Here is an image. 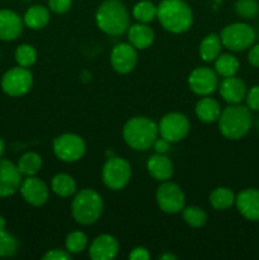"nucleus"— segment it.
<instances>
[{
	"mask_svg": "<svg viewBox=\"0 0 259 260\" xmlns=\"http://www.w3.org/2000/svg\"><path fill=\"white\" fill-rule=\"evenodd\" d=\"M156 18L168 32L184 33L193 24V12L183 0H163L157 5Z\"/></svg>",
	"mask_w": 259,
	"mask_h": 260,
	"instance_id": "obj_1",
	"label": "nucleus"
},
{
	"mask_svg": "<svg viewBox=\"0 0 259 260\" xmlns=\"http://www.w3.org/2000/svg\"><path fill=\"white\" fill-rule=\"evenodd\" d=\"M95 22L99 29L107 35L121 36L128 29L130 14L119 0H106L96 9Z\"/></svg>",
	"mask_w": 259,
	"mask_h": 260,
	"instance_id": "obj_2",
	"label": "nucleus"
},
{
	"mask_svg": "<svg viewBox=\"0 0 259 260\" xmlns=\"http://www.w3.org/2000/svg\"><path fill=\"white\" fill-rule=\"evenodd\" d=\"M159 136L157 124L147 117H134L123 126V140L131 149L145 151Z\"/></svg>",
	"mask_w": 259,
	"mask_h": 260,
	"instance_id": "obj_3",
	"label": "nucleus"
},
{
	"mask_svg": "<svg viewBox=\"0 0 259 260\" xmlns=\"http://www.w3.org/2000/svg\"><path fill=\"white\" fill-rule=\"evenodd\" d=\"M218 128L223 137L229 140H240L251 127L250 109L241 104H230L218 117Z\"/></svg>",
	"mask_w": 259,
	"mask_h": 260,
	"instance_id": "obj_4",
	"label": "nucleus"
},
{
	"mask_svg": "<svg viewBox=\"0 0 259 260\" xmlns=\"http://www.w3.org/2000/svg\"><path fill=\"white\" fill-rule=\"evenodd\" d=\"M104 203L101 194L90 188L79 190L71 203V215L79 225L89 226L101 218Z\"/></svg>",
	"mask_w": 259,
	"mask_h": 260,
	"instance_id": "obj_5",
	"label": "nucleus"
},
{
	"mask_svg": "<svg viewBox=\"0 0 259 260\" xmlns=\"http://www.w3.org/2000/svg\"><path fill=\"white\" fill-rule=\"evenodd\" d=\"M131 175V165L123 157H109L102 169V179L104 185L112 190L123 189L130 183Z\"/></svg>",
	"mask_w": 259,
	"mask_h": 260,
	"instance_id": "obj_6",
	"label": "nucleus"
},
{
	"mask_svg": "<svg viewBox=\"0 0 259 260\" xmlns=\"http://www.w3.org/2000/svg\"><path fill=\"white\" fill-rule=\"evenodd\" d=\"M220 38L223 47L239 52L253 46L255 41V30L246 23H233L221 30Z\"/></svg>",
	"mask_w": 259,
	"mask_h": 260,
	"instance_id": "obj_7",
	"label": "nucleus"
},
{
	"mask_svg": "<svg viewBox=\"0 0 259 260\" xmlns=\"http://www.w3.org/2000/svg\"><path fill=\"white\" fill-rule=\"evenodd\" d=\"M32 85V73L28 70V68H22V66L12 68L5 71L4 75L2 76V81H0L2 90L7 95L13 96V98L25 95L30 90Z\"/></svg>",
	"mask_w": 259,
	"mask_h": 260,
	"instance_id": "obj_8",
	"label": "nucleus"
},
{
	"mask_svg": "<svg viewBox=\"0 0 259 260\" xmlns=\"http://www.w3.org/2000/svg\"><path fill=\"white\" fill-rule=\"evenodd\" d=\"M53 152L61 161L75 162L85 155L86 145L76 134H62L53 140Z\"/></svg>",
	"mask_w": 259,
	"mask_h": 260,
	"instance_id": "obj_9",
	"label": "nucleus"
},
{
	"mask_svg": "<svg viewBox=\"0 0 259 260\" xmlns=\"http://www.w3.org/2000/svg\"><path fill=\"white\" fill-rule=\"evenodd\" d=\"M156 203L163 212L174 215V213L180 212L184 208V192L178 184L169 182V180H165L157 187Z\"/></svg>",
	"mask_w": 259,
	"mask_h": 260,
	"instance_id": "obj_10",
	"label": "nucleus"
},
{
	"mask_svg": "<svg viewBox=\"0 0 259 260\" xmlns=\"http://www.w3.org/2000/svg\"><path fill=\"white\" fill-rule=\"evenodd\" d=\"M157 128H159L160 136L173 144V142H179L180 140L185 139L190 129V123L187 116L183 113L172 112V113L165 114L160 119Z\"/></svg>",
	"mask_w": 259,
	"mask_h": 260,
	"instance_id": "obj_11",
	"label": "nucleus"
},
{
	"mask_svg": "<svg viewBox=\"0 0 259 260\" xmlns=\"http://www.w3.org/2000/svg\"><path fill=\"white\" fill-rule=\"evenodd\" d=\"M190 90L200 96L212 94L218 88V75L215 70L206 66L196 68L188 78Z\"/></svg>",
	"mask_w": 259,
	"mask_h": 260,
	"instance_id": "obj_12",
	"label": "nucleus"
},
{
	"mask_svg": "<svg viewBox=\"0 0 259 260\" xmlns=\"http://www.w3.org/2000/svg\"><path fill=\"white\" fill-rule=\"evenodd\" d=\"M19 192L23 200L33 207L43 206L50 197V192H48V187L46 185V183L35 175L25 177V179L22 180Z\"/></svg>",
	"mask_w": 259,
	"mask_h": 260,
	"instance_id": "obj_13",
	"label": "nucleus"
},
{
	"mask_svg": "<svg viewBox=\"0 0 259 260\" xmlns=\"http://www.w3.org/2000/svg\"><path fill=\"white\" fill-rule=\"evenodd\" d=\"M23 175L18 167L8 159L0 157V198H7L19 190Z\"/></svg>",
	"mask_w": 259,
	"mask_h": 260,
	"instance_id": "obj_14",
	"label": "nucleus"
},
{
	"mask_svg": "<svg viewBox=\"0 0 259 260\" xmlns=\"http://www.w3.org/2000/svg\"><path fill=\"white\" fill-rule=\"evenodd\" d=\"M137 50L131 43H118L111 52V65L118 74H128L137 65Z\"/></svg>",
	"mask_w": 259,
	"mask_h": 260,
	"instance_id": "obj_15",
	"label": "nucleus"
},
{
	"mask_svg": "<svg viewBox=\"0 0 259 260\" xmlns=\"http://www.w3.org/2000/svg\"><path fill=\"white\" fill-rule=\"evenodd\" d=\"M118 251V240L109 234L96 236L89 246V256L93 260H112L116 258Z\"/></svg>",
	"mask_w": 259,
	"mask_h": 260,
	"instance_id": "obj_16",
	"label": "nucleus"
},
{
	"mask_svg": "<svg viewBox=\"0 0 259 260\" xmlns=\"http://www.w3.org/2000/svg\"><path fill=\"white\" fill-rule=\"evenodd\" d=\"M24 22L18 13L10 9H0V41L10 42L22 35Z\"/></svg>",
	"mask_w": 259,
	"mask_h": 260,
	"instance_id": "obj_17",
	"label": "nucleus"
},
{
	"mask_svg": "<svg viewBox=\"0 0 259 260\" xmlns=\"http://www.w3.org/2000/svg\"><path fill=\"white\" fill-rule=\"evenodd\" d=\"M236 208L244 218L253 222L259 221V189L248 188L241 190L235 200Z\"/></svg>",
	"mask_w": 259,
	"mask_h": 260,
	"instance_id": "obj_18",
	"label": "nucleus"
},
{
	"mask_svg": "<svg viewBox=\"0 0 259 260\" xmlns=\"http://www.w3.org/2000/svg\"><path fill=\"white\" fill-rule=\"evenodd\" d=\"M218 90L223 101L228 102L229 104H240L248 93L245 83L235 75L223 78L221 84H218Z\"/></svg>",
	"mask_w": 259,
	"mask_h": 260,
	"instance_id": "obj_19",
	"label": "nucleus"
},
{
	"mask_svg": "<svg viewBox=\"0 0 259 260\" xmlns=\"http://www.w3.org/2000/svg\"><path fill=\"white\" fill-rule=\"evenodd\" d=\"M146 168L149 174L159 182L169 180L174 174V167L172 160L164 154H155L147 160Z\"/></svg>",
	"mask_w": 259,
	"mask_h": 260,
	"instance_id": "obj_20",
	"label": "nucleus"
},
{
	"mask_svg": "<svg viewBox=\"0 0 259 260\" xmlns=\"http://www.w3.org/2000/svg\"><path fill=\"white\" fill-rule=\"evenodd\" d=\"M128 43H131L136 50H146L152 45L155 40V33L146 23H137L127 29Z\"/></svg>",
	"mask_w": 259,
	"mask_h": 260,
	"instance_id": "obj_21",
	"label": "nucleus"
},
{
	"mask_svg": "<svg viewBox=\"0 0 259 260\" xmlns=\"http://www.w3.org/2000/svg\"><path fill=\"white\" fill-rule=\"evenodd\" d=\"M221 114V107L216 99L206 95L196 104V116L205 123H212L218 119Z\"/></svg>",
	"mask_w": 259,
	"mask_h": 260,
	"instance_id": "obj_22",
	"label": "nucleus"
},
{
	"mask_svg": "<svg viewBox=\"0 0 259 260\" xmlns=\"http://www.w3.org/2000/svg\"><path fill=\"white\" fill-rule=\"evenodd\" d=\"M23 22L29 29L38 30L45 28L50 22V12L43 5H33L28 8L23 15Z\"/></svg>",
	"mask_w": 259,
	"mask_h": 260,
	"instance_id": "obj_23",
	"label": "nucleus"
},
{
	"mask_svg": "<svg viewBox=\"0 0 259 260\" xmlns=\"http://www.w3.org/2000/svg\"><path fill=\"white\" fill-rule=\"evenodd\" d=\"M222 42L220 36L216 33H210L202 40L200 45V56L206 62H212L220 56Z\"/></svg>",
	"mask_w": 259,
	"mask_h": 260,
	"instance_id": "obj_24",
	"label": "nucleus"
},
{
	"mask_svg": "<svg viewBox=\"0 0 259 260\" xmlns=\"http://www.w3.org/2000/svg\"><path fill=\"white\" fill-rule=\"evenodd\" d=\"M51 189L58 197H70L76 193V183L71 175L60 173V174H56L51 180Z\"/></svg>",
	"mask_w": 259,
	"mask_h": 260,
	"instance_id": "obj_25",
	"label": "nucleus"
},
{
	"mask_svg": "<svg viewBox=\"0 0 259 260\" xmlns=\"http://www.w3.org/2000/svg\"><path fill=\"white\" fill-rule=\"evenodd\" d=\"M17 167L23 177H32L42 168V157L37 152L28 151L19 157Z\"/></svg>",
	"mask_w": 259,
	"mask_h": 260,
	"instance_id": "obj_26",
	"label": "nucleus"
},
{
	"mask_svg": "<svg viewBox=\"0 0 259 260\" xmlns=\"http://www.w3.org/2000/svg\"><path fill=\"white\" fill-rule=\"evenodd\" d=\"M239 68H240L239 60L231 53H220V56L215 60V71L222 78L236 75Z\"/></svg>",
	"mask_w": 259,
	"mask_h": 260,
	"instance_id": "obj_27",
	"label": "nucleus"
},
{
	"mask_svg": "<svg viewBox=\"0 0 259 260\" xmlns=\"http://www.w3.org/2000/svg\"><path fill=\"white\" fill-rule=\"evenodd\" d=\"M235 194L231 189L226 187H218L211 192L210 203L215 210L222 211L228 210L235 203Z\"/></svg>",
	"mask_w": 259,
	"mask_h": 260,
	"instance_id": "obj_28",
	"label": "nucleus"
},
{
	"mask_svg": "<svg viewBox=\"0 0 259 260\" xmlns=\"http://www.w3.org/2000/svg\"><path fill=\"white\" fill-rule=\"evenodd\" d=\"M157 7H155L154 3L150 0H141L136 3L132 9V15L139 23H150L156 18Z\"/></svg>",
	"mask_w": 259,
	"mask_h": 260,
	"instance_id": "obj_29",
	"label": "nucleus"
},
{
	"mask_svg": "<svg viewBox=\"0 0 259 260\" xmlns=\"http://www.w3.org/2000/svg\"><path fill=\"white\" fill-rule=\"evenodd\" d=\"M182 217L190 228H202L207 221V215L205 211L197 206H188L182 210Z\"/></svg>",
	"mask_w": 259,
	"mask_h": 260,
	"instance_id": "obj_30",
	"label": "nucleus"
},
{
	"mask_svg": "<svg viewBox=\"0 0 259 260\" xmlns=\"http://www.w3.org/2000/svg\"><path fill=\"white\" fill-rule=\"evenodd\" d=\"M14 57L18 66L30 68L37 61V51H36V48L32 45L23 43V45H19L17 47L14 52Z\"/></svg>",
	"mask_w": 259,
	"mask_h": 260,
	"instance_id": "obj_31",
	"label": "nucleus"
},
{
	"mask_svg": "<svg viewBox=\"0 0 259 260\" xmlns=\"http://www.w3.org/2000/svg\"><path fill=\"white\" fill-rule=\"evenodd\" d=\"M88 246V238L81 231H73L66 236L65 249L70 254L83 253Z\"/></svg>",
	"mask_w": 259,
	"mask_h": 260,
	"instance_id": "obj_32",
	"label": "nucleus"
},
{
	"mask_svg": "<svg viewBox=\"0 0 259 260\" xmlns=\"http://www.w3.org/2000/svg\"><path fill=\"white\" fill-rule=\"evenodd\" d=\"M18 250V240L7 230L0 231V258L13 256Z\"/></svg>",
	"mask_w": 259,
	"mask_h": 260,
	"instance_id": "obj_33",
	"label": "nucleus"
},
{
	"mask_svg": "<svg viewBox=\"0 0 259 260\" xmlns=\"http://www.w3.org/2000/svg\"><path fill=\"white\" fill-rule=\"evenodd\" d=\"M235 10L240 17L250 19L259 13V4L256 0H236Z\"/></svg>",
	"mask_w": 259,
	"mask_h": 260,
	"instance_id": "obj_34",
	"label": "nucleus"
},
{
	"mask_svg": "<svg viewBox=\"0 0 259 260\" xmlns=\"http://www.w3.org/2000/svg\"><path fill=\"white\" fill-rule=\"evenodd\" d=\"M245 101L246 107L250 111L259 112V85H254L249 89L248 93H246Z\"/></svg>",
	"mask_w": 259,
	"mask_h": 260,
	"instance_id": "obj_35",
	"label": "nucleus"
},
{
	"mask_svg": "<svg viewBox=\"0 0 259 260\" xmlns=\"http://www.w3.org/2000/svg\"><path fill=\"white\" fill-rule=\"evenodd\" d=\"M73 4V0H48V8L56 14H63L69 12Z\"/></svg>",
	"mask_w": 259,
	"mask_h": 260,
	"instance_id": "obj_36",
	"label": "nucleus"
},
{
	"mask_svg": "<svg viewBox=\"0 0 259 260\" xmlns=\"http://www.w3.org/2000/svg\"><path fill=\"white\" fill-rule=\"evenodd\" d=\"M43 260H70L71 254L66 249H52L42 256Z\"/></svg>",
	"mask_w": 259,
	"mask_h": 260,
	"instance_id": "obj_37",
	"label": "nucleus"
},
{
	"mask_svg": "<svg viewBox=\"0 0 259 260\" xmlns=\"http://www.w3.org/2000/svg\"><path fill=\"white\" fill-rule=\"evenodd\" d=\"M128 259L131 260H149L150 259V253L146 248L144 246H136L131 250V253L128 254Z\"/></svg>",
	"mask_w": 259,
	"mask_h": 260,
	"instance_id": "obj_38",
	"label": "nucleus"
},
{
	"mask_svg": "<svg viewBox=\"0 0 259 260\" xmlns=\"http://www.w3.org/2000/svg\"><path fill=\"white\" fill-rule=\"evenodd\" d=\"M169 146L170 142L168 141V140L163 139L161 136H160V139L157 137V139L155 140L154 145H152V147H154L156 154H165V152H168V150H169Z\"/></svg>",
	"mask_w": 259,
	"mask_h": 260,
	"instance_id": "obj_39",
	"label": "nucleus"
},
{
	"mask_svg": "<svg viewBox=\"0 0 259 260\" xmlns=\"http://www.w3.org/2000/svg\"><path fill=\"white\" fill-rule=\"evenodd\" d=\"M248 61L254 68H259V43L250 47L248 53Z\"/></svg>",
	"mask_w": 259,
	"mask_h": 260,
	"instance_id": "obj_40",
	"label": "nucleus"
},
{
	"mask_svg": "<svg viewBox=\"0 0 259 260\" xmlns=\"http://www.w3.org/2000/svg\"><path fill=\"white\" fill-rule=\"evenodd\" d=\"M159 259H161V260H175V259H177V256H175L174 254H172V253H165V254H163V255H160Z\"/></svg>",
	"mask_w": 259,
	"mask_h": 260,
	"instance_id": "obj_41",
	"label": "nucleus"
},
{
	"mask_svg": "<svg viewBox=\"0 0 259 260\" xmlns=\"http://www.w3.org/2000/svg\"><path fill=\"white\" fill-rule=\"evenodd\" d=\"M5 228H7V221H5V218L0 215V231L5 230Z\"/></svg>",
	"mask_w": 259,
	"mask_h": 260,
	"instance_id": "obj_42",
	"label": "nucleus"
},
{
	"mask_svg": "<svg viewBox=\"0 0 259 260\" xmlns=\"http://www.w3.org/2000/svg\"><path fill=\"white\" fill-rule=\"evenodd\" d=\"M4 151H5V144H4V141H3L2 137H0V157L3 156Z\"/></svg>",
	"mask_w": 259,
	"mask_h": 260,
	"instance_id": "obj_43",
	"label": "nucleus"
}]
</instances>
